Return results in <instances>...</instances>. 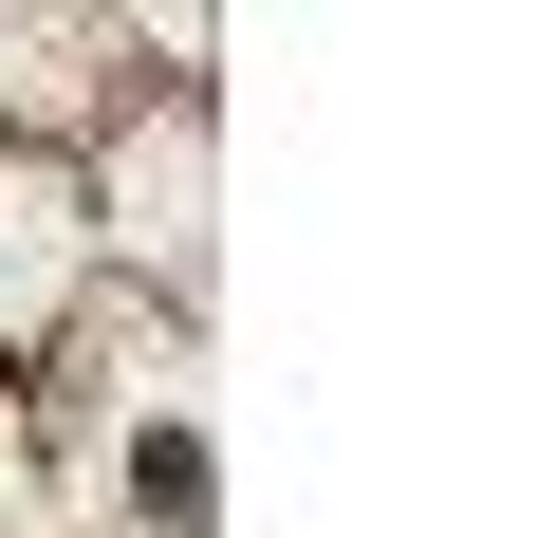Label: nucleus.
Returning <instances> with one entry per match:
<instances>
[]
</instances>
